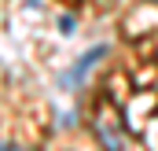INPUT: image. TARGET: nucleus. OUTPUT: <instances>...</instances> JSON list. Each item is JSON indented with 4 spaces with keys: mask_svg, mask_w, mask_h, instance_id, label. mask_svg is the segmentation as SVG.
I'll use <instances>...</instances> for the list:
<instances>
[{
    "mask_svg": "<svg viewBox=\"0 0 158 151\" xmlns=\"http://www.w3.org/2000/svg\"><path fill=\"white\" fill-rule=\"evenodd\" d=\"M103 55H107V44H99V48H88V52L81 55L77 63H74V70L59 77V81H63V88H81V85H85V77H88V70H92V67H96Z\"/></svg>",
    "mask_w": 158,
    "mask_h": 151,
    "instance_id": "nucleus-1",
    "label": "nucleus"
},
{
    "mask_svg": "<svg viewBox=\"0 0 158 151\" xmlns=\"http://www.w3.org/2000/svg\"><path fill=\"white\" fill-rule=\"evenodd\" d=\"M96 140L103 144V151H129V140L121 136L118 122H114V118H107V114H99V118H96Z\"/></svg>",
    "mask_w": 158,
    "mask_h": 151,
    "instance_id": "nucleus-2",
    "label": "nucleus"
},
{
    "mask_svg": "<svg viewBox=\"0 0 158 151\" xmlns=\"http://www.w3.org/2000/svg\"><path fill=\"white\" fill-rule=\"evenodd\" d=\"M0 151H22V148H15V144H4V148H0Z\"/></svg>",
    "mask_w": 158,
    "mask_h": 151,
    "instance_id": "nucleus-3",
    "label": "nucleus"
}]
</instances>
